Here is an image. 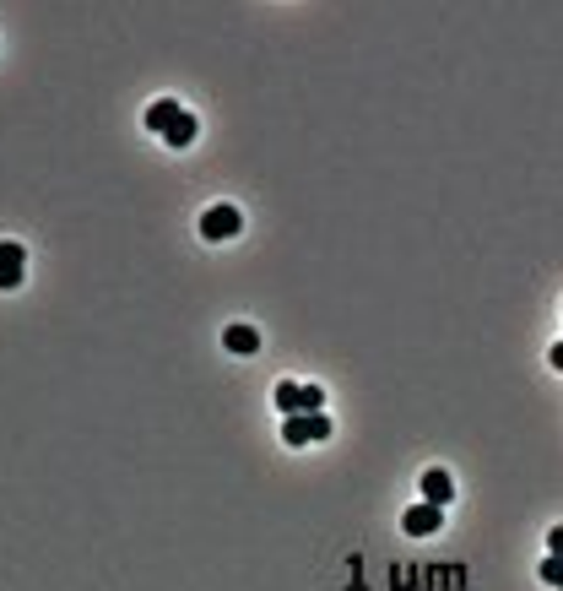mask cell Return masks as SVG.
<instances>
[{"label": "cell", "mask_w": 563, "mask_h": 591, "mask_svg": "<svg viewBox=\"0 0 563 591\" xmlns=\"http://www.w3.org/2000/svg\"><path fill=\"white\" fill-rule=\"evenodd\" d=\"M547 554H558V559H563V527H552V532H547Z\"/></svg>", "instance_id": "7c38bea8"}, {"label": "cell", "mask_w": 563, "mask_h": 591, "mask_svg": "<svg viewBox=\"0 0 563 591\" xmlns=\"http://www.w3.org/2000/svg\"><path fill=\"white\" fill-rule=\"evenodd\" d=\"M552 369L563 374V342H552Z\"/></svg>", "instance_id": "4fadbf2b"}, {"label": "cell", "mask_w": 563, "mask_h": 591, "mask_svg": "<svg viewBox=\"0 0 563 591\" xmlns=\"http://www.w3.org/2000/svg\"><path fill=\"white\" fill-rule=\"evenodd\" d=\"M422 499H428V505H450L455 499V478L445 467H428V472H422Z\"/></svg>", "instance_id": "5b68a950"}, {"label": "cell", "mask_w": 563, "mask_h": 591, "mask_svg": "<svg viewBox=\"0 0 563 591\" xmlns=\"http://www.w3.org/2000/svg\"><path fill=\"white\" fill-rule=\"evenodd\" d=\"M223 348L239 353V358H249V353H260V332H255V325H228V332H223Z\"/></svg>", "instance_id": "8992f818"}, {"label": "cell", "mask_w": 563, "mask_h": 591, "mask_svg": "<svg viewBox=\"0 0 563 591\" xmlns=\"http://www.w3.org/2000/svg\"><path fill=\"white\" fill-rule=\"evenodd\" d=\"M282 439H288V445L330 439V418H325V413H293V418H282Z\"/></svg>", "instance_id": "6da1fadb"}, {"label": "cell", "mask_w": 563, "mask_h": 591, "mask_svg": "<svg viewBox=\"0 0 563 591\" xmlns=\"http://www.w3.org/2000/svg\"><path fill=\"white\" fill-rule=\"evenodd\" d=\"M542 580L563 591V559H558V554H547V559H542Z\"/></svg>", "instance_id": "30bf717a"}, {"label": "cell", "mask_w": 563, "mask_h": 591, "mask_svg": "<svg viewBox=\"0 0 563 591\" xmlns=\"http://www.w3.org/2000/svg\"><path fill=\"white\" fill-rule=\"evenodd\" d=\"M244 228V218H239V207H206V218H200V239H211V244H223V239H233Z\"/></svg>", "instance_id": "7a4b0ae2"}, {"label": "cell", "mask_w": 563, "mask_h": 591, "mask_svg": "<svg viewBox=\"0 0 563 591\" xmlns=\"http://www.w3.org/2000/svg\"><path fill=\"white\" fill-rule=\"evenodd\" d=\"M195 130H200L195 114H179V119L168 125V136H163V142H168V147H190V142H195Z\"/></svg>", "instance_id": "9c48e42d"}, {"label": "cell", "mask_w": 563, "mask_h": 591, "mask_svg": "<svg viewBox=\"0 0 563 591\" xmlns=\"http://www.w3.org/2000/svg\"><path fill=\"white\" fill-rule=\"evenodd\" d=\"M439 527H445V505H428V499L412 505V510L401 515V532H406V538H434Z\"/></svg>", "instance_id": "3957f363"}, {"label": "cell", "mask_w": 563, "mask_h": 591, "mask_svg": "<svg viewBox=\"0 0 563 591\" xmlns=\"http://www.w3.org/2000/svg\"><path fill=\"white\" fill-rule=\"evenodd\" d=\"M22 272H28V250L17 239H0V288H22Z\"/></svg>", "instance_id": "277c9868"}, {"label": "cell", "mask_w": 563, "mask_h": 591, "mask_svg": "<svg viewBox=\"0 0 563 591\" xmlns=\"http://www.w3.org/2000/svg\"><path fill=\"white\" fill-rule=\"evenodd\" d=\"M276 413H282V418L304 413V385H298V380H282V385H276Z\"/></svg>", "instance_id": "ba28073f"}, {"label": "cell", "mask_w": 563, "mask_h": 591, "mask_svg": "<svg viewBox=\"0 0 563 591\" xmlns=\"http://www.w3.org/2000/svg\"><path fill=\"white\" fill-rule=\"evenodd\" d=\"M304 413H325V390L320 385H304Z\"/></svg>", "instance_id": "8fae6325"}, {"label": "cell", "mask_w": 563, "mask_h": 591, "mask_svg": "<svg viewBox=\"0 0 563 591\" xmlns=\"http://www.w3.org/2000/svg\"><path fill=\"white\" fill-rule=\"evenodd\" d=\"M179 114H184V109H179L174 98H158V103H152L147 114H141V125H147V130H158V136H168V125H174Z\"/></svg>", "instance_id": "52a82bcc"}]
</instances>
